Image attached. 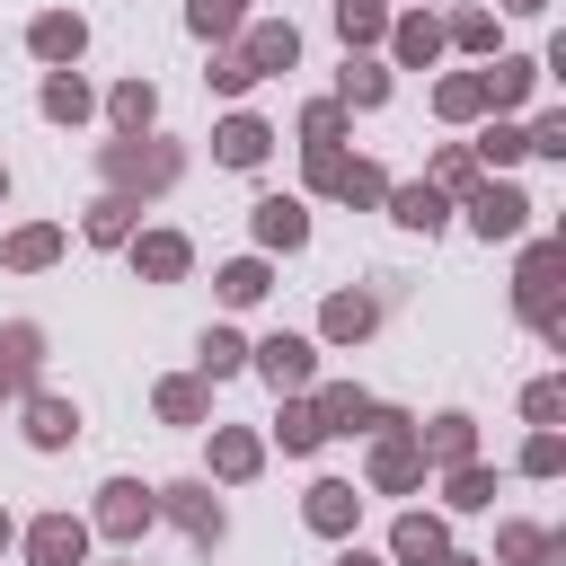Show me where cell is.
I'll return each instance as SVG.
<instances>
[{"instance_id":"f1b7e54d","label":"cell","mask_w":566,"mask_h":566,"mask_svg":"<svg viewBox=\"0 0 566 566\" xmlns=\"http://www.w3.org/2000/svg\"><path fill=\"white\" fill-rule=\"evenodd\" d=\"M424 186H442V195H451V186H478V159H469V142H451V150L433 159V177H424Z\"/></svg>"},{"instance_id":"8d00e7d4","label":"cell","mask_w":566,"mask_h":566,"mask_svg":"<svg viewBox=\"0 0 566 566\" xmlns=\"http://www.w3.org/2000/svg\"><path fill=\"white\" fill-rule=\"evenodd\" d=\"M159 407H168L177 424H195V416H203V389H195V380H168V389H159Z\"/></svg>"},{"instance_id":"4dcf8cb0","label":"cell","mask_w":566,"mask_h":566,"mask_svg":"<svg viewBox=\"0 0 566 566\" xmlns=\"http://www.w3.org/2000/svg\"><path fill=\"white\" fill-rule=\"evenodd\" d=\"M274 433H283V451H318V442H327V433H318V407H283Z\"/></svg>"},{"instance_id":"30bf717a","label":"cell","mask_w":566,"mask_h":566,"mask_svg":"<svg viewBox=\"0 0 566 566\" xmlns=\"http://www.w3.org/2000/svg\"><path fill=\"white\" fill-rule=\"evenodd\" d=\"M389 212H398L407 230H442V221H451V195H442V186H398Z\"/></svg>"},{"instance_id":"ba28073f","label":"cell","mask_w":566,"mask_h":566,"mask_svg":"<svg viewBox=\"0 0 566 566\" xmlns=\"http://www.w3.org/2000/svg\"><path fill=\"white\" fill-rule=\"evenodd\" d=\"M256 239H265V248H301V239H310V212H301L292 195H265V203H256Z\"/></svg>"},{"instance_id":"8992f818","label":"cell","mask_w":566,"mask_h":566,"mask_svg":"<svg viewBox=\"0 0 566 566\" xmlns=\"http://www.w3.org/2000/svg\"><path fill=\"white\" fill-rule=\"evenodd\" d=\"M256 371H265L274 389H310V371H318V363H310V336H265V345H256Z\"/></svg>"},{"instance_id":"2e32d148","label":"cell","mask_w":566,"mask_h":566,"mask_svg":"<svg viewBox=\"0 0 566 566\" xmlns=\"http://www.w3.org/2000/svg\"><path fill=\"white\" fill-rule=\"evenodd\" d=\"M97 522H106L115 539H133V531L150 522V495H142V486H106V513H97Z\"/></svg>"},{"instance_id":"d4e9b609","label":"cell","mask_w":566,"mask_h":566,"mask_svg":"<svg viewBox=\"0 0 566 566\" xmlns=\"http://www.w3.org/2000/svg\"><path fill=\"white\" fill-rule=\"evenodd\" d=\"M433 53H442V27H433V18H407V27H398V62H416V71H424Z\"/></svg>"},{"instance_id":"4316f807","label":"cell","mask_w":566,"mask_h":566,"mask_svg":"<svg viewBox=\"0 0 566 566\" xmlns=\"http://www.w3.org/2000/svg\"><path fill=\"white\" fill-rule=\"evenodd\" d=\"M380 97H389V71L380 62H354L345 71V106H380Z\"/></svg>"},{"instance_id":"7a4b0ae2","label":"cell","mask_w":566,"mask_h":566,"mask_svg":"<svg viewBox=\"0 0 566 566\" xmlns=\"http://www.w3.org/2000/svg\"><path fill=\"white\" fill-rule=\"evenodd\" d=\"M539 203L513 186V177H486V186H469V221H478V239H522V221H531Z\"/></svg>"},{"instance_id":"f35d334b","label":"cell","mask_w":566,"mask_h":566,"mask_svg":"<svg viewBox=\"0 0 566 566\" xmlns=\"http://www.w3.org/2000/svg\"><path fill=\"white\" fill-rule=\"evenodd\" d=\"M336 195H354V203H380V195H389V177H380V168H345V186H336Z\"/></svg>"},{"instance_id":"5bb4252c","label":"cell","mask_w":566,"mask_h":566,"mask_svg":"<svg viewBox=\"0 0 566 566\" xmlns=\"http://www.w3.org/2000/svg\"><path fill=\"white\" fill-rule=\"evenodd\" d=\"M265 142H274V133H265L256 115H230V124H221V159H230V168H256Z\"/></svg>"},{"instance_id":"ffe728a7","label":"cell","mask_w":566,"mask_h":566,"mask_svg":"<svg viewBox=\"0 0 566 566\" xmlns=\"http://www.w3.org/2000/svg\"><path fill=\"white\" fill-rule=\"evenodd\" d=\"M380 27H389V9H380V0H336V35H345V44H371Z\"/></svg>"},{"instance_id":"ee69618b","label":"cell","mask_w":566,"mask_h":566,"mask_svg":"<svg viewBox=\"0 0 566 566\" xmlns=\"http://www.w3.org/2000/svg\"><path fill=\"white\" fill-rule=\"evenodd\" d=\"M336 566H380V557H363V548H345V557H336Z\"/></svg>"},{"instance_id":"52a82bcc","label":"cell","mask_w":566,"mask_h":566,"mask_svg":"<svg viewBox=\"0 0 566 566\" xmlns=\"http://www.w3.org/2000/svg\"><path fill=\"white\" fill-rule=\"evenodd\" d=\"M389 548H398V566H442V557H451V539H442L433 513H407V522L389 531Z\"/></svg>"},{"instance_id":"5b68a950","label":"cell","mask_w":566,"mask_h":566,"mask_svg":"<svg viewBox=\"0 0 566 566\" xmlns=\"http://www.w3.org/2000/svg\"><path fill=\"white\" fill-rule=\"evenodd\" d=\"M495 557H504V566H566V539L539 531V522H504V531H495Z\"/></svg>"},{"instance_id":"74e56055","label":"cell","mask_w":566,"mask_h":566,"mask_svg":"<svg viewBox=\"0 0 566 566\" xmlns=\"http://www.w3.org/2000/svg\"><path fill=\"white\" fill-rule=\"evenodd\" d=\"M115 124H150V88H142V80L115 88Z\"/></svg>"},{"instance_id":"836d02e7","label":"cell","mask_w":566,"mask_h":566,"mask_svg":"<svg viewBox=\"0 0 566 566\" xmlns=\"http://www.w3.org/2000/svg\"><path fill=\"white\" fill-rule=\"evenodd\" d=\"M239 363H248V345H239L230 327H212V336H203V371H239Z\"/></svg>"},{"instance_id":"cb8c5ba5","label":"cell","mask_w":566,"mask_h":566,"mask_svg":"<svg viewBox=\"0 0 566 566\" xmlns=\"http://www.w3.org/2000/svg\"><path fill=\"white\" fill-rule=\"evenodd\" d=\"M71 424H80V416H71L62 398H35V407H27V433H35L44 451H53V442H71Z\"/></svg>"},{"instance_id":"d6a6232c","label":"cell","mask_w":566,"mask_h":566,"mask_svg":"<svg viewBox=\"0 0 566 566\" xmlns=\"http://www.w3.org/2000/svg\"><path fill=\"white\" fill-rule=\"evenodd\" d=\"M221 292H230V301H256V292H265V265H256V256L221 265Z\"/></svg>"},{"instance_id":"4fadbf2b","label":"cell","mask_w":566,"mask_h":566,"mask_svg":"<svg viewBox=\"0 0 566 566\" xmlns=\"http://www.w3.org/2000/svg\"><path fill=\"white\" fill-rule=\"evenodd\" d=\"M27 548H35V566H71V557H80V548H88V531H80V522H62V513H53V522H35V539H27Z\"/></svg>"},{"instance_id":"1f68e13d","label":"cell","mask_w":566,"mask_h":566,"mask_svg":"<svg viewBox=\"0 0 566 566\" xmlns=\"http://www.w3.org/2000/svg\"><path fill=\"white\" fill-rule=\"evenodd\" d=\"M451 44L486 53V44H495V18H486V9H460V18H451Z\"/></svg>"},{"instance_id":"277c9868","label":"cell","mask_w":566,"mask_h":566,"mask_svg":"<svg viewBox=\"0 0 566 566\" xmlns=\"http://www.w3.org/2000/svg\"><path fill=\"white\" fill-rule=\"evenodd\" d=\"M539 80H548V71H539V62H522V53H495V62L478 71V88H486V106H495V115H513Z\"/></svg>"},{"instance_id":"e575fe53","label":"cell","mask_w":566,"mask_h":566,"mask_svg":"<svg viewBox=\"0 0 566 566\" xmlns=\"http://www.w3.org/2000/svg\"><path fill=\"white\" fill-rule=\"evenodd\" d=\"M212 460H221V478H248V469H256V442H248V433H221Z\"/></svg>"},{"instance_id":"f546056e","label":"cell","mask_w":566,"mask_h":566,"mask_svg":"<svg viewBox=\"0 0 566 566\" xmlns=\"http://www.w3.org/2000/svg\"><path fill=\"white\" fill-rule=\"evenodd\" d=\"M522 416H531V424H557V416H566V380H531V389H522Z\"/></svg>"},{"instance_id":"3957f363","label":"cell","mask_w":566,"mask_h":566,"mask_svg":"<svg viewBox=\"0 0 566 566\" xmlns=\"http://www.w3.org/2000/svg\"><path fill=\"white\" fill-rule=\"evenodd\" d=\"M380 451H371V486H416L424 478V451H416V433H407V416H380Z\"/></svg>"},{"instance_id":"603a6c76","label":"cell","mask_w":566,"mask_h":566,"mask_svg":"<svg viewBox=\"0 0 566 566\" xmlns=\"http://www.w3.org/2000/svg\"><path fill=\"white\" fill-rule=\"evenodd\" d=\"M371 318H380V310H371L363 292H336V301H327V336H371Z\"/></svg>"},{"instance_id":"7402d4cb","label":"cell","mask_w":566,"mask_h":566,"mask_svg":"<svg viewBox=\"0 0 566 566\" xmlns=\"http://www.w3.org/2000/svg\"><path fill=\"white\" fill-rule=\"evenodd\" d=\"M433 106H442L451 124H469V115H486V88H478V71H469V80H442V88H433Z\"/></svg>"},{"instance_id":"7c38bea8","label":"cell","mask_w":566,"mask_h":566,"mask_svg":"<svg viewBox=\"0 0 566 566\" xmlns=\"http://www.w3.org/2000/svg\"><path fill=\"white\" fill-rule=\"evenodd\" d=\"M354 504H363V495H354L345 478H318V486H310V531H345Z\"/></svg>"},{"instance_id":"8fae6325","label":"cell","mask_w":566,"mask_h":566,"mask_svg":"<svg viewBox=\"0 0 566 566\" xmlns=\"http://www.w3.org/2000/svg\"><path fill=\"white\" fill-rule=\"evenodd\" d=\"M469 442H478V424H469V416H460V407H451V416H433V424H424V433H416V451H433V460H451V469H460V460H469Z\"/></svg>"},{"instance_id":"e0dca14e","label":"cell","mask_w":566,"mask_h":566,"mask_svg":"<svg viewBox=\"0 0 566 566\" xmlns=\"http://www.w3.org/2000/svg\"><path fill=\"white\" fill-rule=\"evenodd\" d=\"M469 159H486V168H513V159H522V124H504V115H495V124L469 142Z\"/></svg>"},{"instance_id":"f6af8a7d","label":"cell","mask_w":566,"mask_h":566,"mask_svg":"<svg viewBox=\"0 0 566 566\" xmlns=\"http://www.w3.org/2000/svg\"><path fill=\"white\" fill-rule=\"evenodd\" d=\"M442 566H478V557H442Z\"/></svg>"},{"instance_id":"ab89813d","label":"cell","mask_w":566,"mask_h":566,"mask_svg":"<svg viewBox=\"0 0 566 566\" xmlns=\"http://www.w3.org/2000/svg\"><path fill=\"white\" fill-rule=\"evenodd\" d=\"M53 256V230H27V239H9V265H44Z\"/></svg>"},{"instance_id":"6da1fadb","label":"cell","mask_w":566,"mask_h":566,"mask_svg":"<svg viewBox=\"0 0 566 566\" xmlns=\"http://www.w3.org/2000/svg\"><path fill=\"white\" fill-rule=\"evenodd\" d=\"M557 274H566V248H557V239H531V248H522V274H513V310H522V327H539L548 345H566Z\"/></svg>"},{"instance_id":"7bdbcfd3","label":"cell","mask_w":566,"mask_h":566,"mask_svg":"<svg viewBox=\"0 0 566 566\" xmlns=\"http://www.w3.org/2000/svg\"><path fill=\"white\" fill-rule=\"evenodd\" d=\"M495 9H513V18H539V9H548V0H495Z\"/></svg>"},{"instance_id":"ac0fdd59","label":"cell","mask_w":566,"mask_h":566,"mask_svg":"<svg viewBox=\"0 0 566 566\" xmlns=\"http://www.w3.org/2000/svg\"><path fill=\"white\" fill-rule=\"evenodd\" d=\"M566 469V442H557V424H531V442H522V478H557Z\"/></svg>"},{"instance_id":"484cf974","label":"cell","mask_w":566,"mask_h":566,"mask_svg":"<svg viewBox=\"0 0 566 566\" xmlns=\"http://www.w3.org/2000/svg\"><path fill=\"white\" fill-rule=\"evenodd\" d=\"M133 265L168 283V274H186V239H142V248H133Z\"/></svg>"},{"instance_id":"9c48e42d","label":"cell","mask_w":566,"mask_h":566,"mask_svg":"<svg viewBox=\"0 0 566 566\" xmlns=\"http://www.w3.org/2000/svg\"><path fill=\"white\" fill-rule=\"evenodd\" d=\"M292 53H301V35H292V27H256L239 62H248V80H265V71H292Z\"/></svg>"},{"instance_id":"83f0119b","label":"cell","mask_w":566,"mask_h":566,"mask_svg":"<svg viewBox=\"0 0 566 566\" xmlns=\"http://www.w3.org/2000/svg\"><path fill=\"white\" fill-rule=\"evenodd\" d=\"M522 150H539V159H566V106H548V115L522 133Z\"/></svg>"},{"instance_id":"d590c367","label":"cell","mask_w":566,"mask_h":566,"mask_svg":"<svg viewBox=\"0 0 566 566\" xmlns=\"http://www.w3.org/2000/svg\"><path fill=\"white\" fill-rule=\"evenodd\" d=\"M44 115H88V88H80V80H71V71H62V80H53V88H44Z\"/></svg>"},{"instance_id":"9a60e30c","label":"cell","mask_w":566,"mask_h":566,"mask_svg":"<svg viewBox=\"0 0 566 566\" xmlns=\"http://www.w3.org/2000/svg\"><path fill=\"white\" fill-rule=\"evenodd\" d=\"M168 513H177L195 539H221V504H212L203 486H168Z\"/></svg>"},{"instance_id":"60d3db41","label":"cell","mask_w":566,"mask_h":566,"mask_svg":"<svg viewBox=\"0 0 566 566\" xmlns=\"http://www.w3.org/2000/svg\"><path fill=\"white\" fill-rule=\"evenodd\" d=\"M0 363L27 371V363H35V327H9V336H0Z\"/></svg>"},{"instance_id":"b9f144b4","label":"cell","mask_w":566,"mask_h":566,"mask_svg":"<svg viewBox=\"0 0 566 566\" xmlns=\"http://www.w3.org/2000/svg\"><path fill=\"white\" fill-rule=\"evenodd\" d=\"M195 27H203V35H221V27H239V0H195Z\"/></svg>"},{"instance_id":"bcb514c9","label":"cell","mask_w":566,"mask_h":566,"mask_svg":"<svg viewBox=\"0 0 566 566\" xmlns=\"http://www.w3.org/2000/svg\"><path fill=\"white\" fill-rule=\"evenodd\" d=\"M0 539H9V522H0Z\"/></svg>"},{"instance_id":"44dd1931","label":"cell","mask_w":566,"mask_h":566,"mask_svg":"<svg viewBox=\"0 0 566 566\" xmlns=\"http://www.w3.org/2000/svg\"><path fill=\"white\" fill-rule=\"evenodd\" d=\"M80 44H88V35H80V18H35V53H44V62H71Z\"/></svg>"},{"instance_id":"d6986e66","label":"cell","mask_w":566,"mask_h":566,"mask_svg":"<svg viewBox=\"0 0 566 566\" xmlns=\"http://www.w3.org/2000/svg\"><path fill=\"white\" fill-rule=\"evenodd\" d=\"M451 504H460V513H486V504H495V469L460 460V469H451Z\"/></svg>"}]
</instances>
